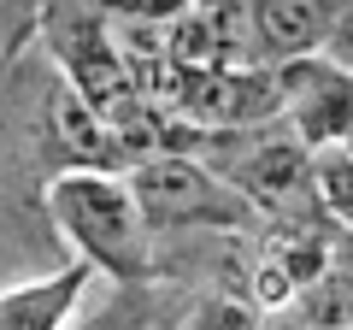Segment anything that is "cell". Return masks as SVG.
I'll use <instances>...</instances> for the list:
<instances>
[{
  "instance_id": "cell-1",
  "label": "cell",
  "mask_w": 353,
  "mask_h": 330,
  "mask_svg": "<svg viewBox=\"0 0 353 330\" xmlns=\"http://www.w3.org/2000/svg\"><path fill=\"white\" fill-rule=\"evenodd\" d=\"M41 206L94 278L136 283L153 271V224L124 171H53Z\"/></svg>"
},
{
  "instance_id": "cell-2",
  "label": "cell",
  "mask_w": 353,
  "mask_h": 330,
  "mask_svg": "<svg viewBox=\"0 0 353 330\" xmlns=\"http://www.w3.org/2000/svg\"><path fill=\"white\" fill-rule=\"evenodd\" d=\"M230 153L224 159H206L253 213L265 218H324L318 206V183H312V148L294 136L289 124H259L241 130V136H224Z\"/></svg>"
},
{
  "instance_id": "cell-3",
  "label": "cell",
  "mask_w": 353,
  "mask_h": 330,
  "mask_svg": "<svg viewBox=\"0 0 353 330\" xmlns=\"http://www.w3.org/2000/svg\"><path fill=\"white\" fill-rule=\"evenodd\" d=\"M124 177L153 236L159 230H241L248 218H259L201 153H153V159H136Z\"/></svg>"
},
{
  "instance_id": "cell-4",
  "label": "cell",
  "mask_w": 353,
  "mask_h": 330,
  "mask_svg": "<svg viewBox=\"0 0 353 330\" xmlns=\"http://www.w3.org/2000/svg\"><path fill=\"white\" fill-rule=\"evenodd\" d=\"M176 118L201 136H241V130L283 118V83L277 65H224V71L183 77Z\"/></svg>"
},
{
  "instance_id": "cell-5",
  "label": "cell",
  "mask_w": 353,
  "mask_h": 330,
  "mask_svg": "<svg viewBox=\"0 0 353 330\" xmlns=\"http://www.w3.org/2000/svg\"><path fill=\"white\" fill-rule=\"evenodd\" d=\"M277 83H283V124L312 153L341 148V136L353 124V71H341L324 53H312V59L277 65Z\"/></svg>"
},
{
  "instance_id": "cell-6",
  "label": "cell",
  "mask_w": 353,
  "mask_h": 330,
  "mask_svg": "<svg viewBox=\"0 0 353 330\" xmlns=\"http://www.w3.org/2000/svg\"><path fill=\"white\" fill-rule=\"evenodd\" d=\"M347 6L353 0H248L259 59L265 65H289V59L324 53Z\"/></svg>"
},
{
  "instance_id": "cell-7",
  "label": "cell",
  "mask_w": 353,
  "mask_h": 330,
  "mask_svg": "<svg viewBox=\"0 0 353 330\" xmlns=\"http://www.w3.org/2000/svg\"><path fill=\"white\" fill-rule=\"evenodd\" d=\"M48 148H53V171H130V153L118 148V136L65 83L48 95Z\"/></svg>"
},
{
  "instance_id": "cell-8",
  "label": "cell",
  "mask_w": 353,
  "mask_h": 330,
  "mask_svg": "<svg viewBox=\"0 0 353 330\" xmlns=\"http://www.w3.org/2000/svg\"><path fill=\"white\" fill-rule=\"evenodd\" d=\"M88 289H94V271L83 260L48 271V278L12 283V289H0V330H71Z\"/></svg>"
},
{
  "instance_id": "cell-9",
  "label": "cell",
  "mask_w": 353,
  "mask_h": 330,
  "mask_svg": "<svg viewBox=\"0 0 353 330\" xmlns=\"http://www.w3.org/2000/svg\"><path fill=\"white\" fill-rule=\"evenodd\" d=\"M294 313L312 330H353V242L347 236L336 242L330 266L294 295Z\"/></svg>"
},
{
  "instance_id": "cell-10",
  "label": "cell",
  "mask_w": 353,
  "mask_h": 330,
  "mask_svg": "<svg viewBox=\"0 0 353 330\" xmlns=\"http://www.w3.org/2000/svg\"><path fill=\"white\" fill-rule=\"evenodd\" d=\"M312 183H318V206H324L330 230L353 242V153L341 148L312 153Z\"/></svg>"
},
{
  "instance_id": "cell-11",
  "label": "cell",
  "mask_w": 353,
  "mask_h": 330,
  "mask_svg": "<svg viewBox=\"0 0 353 330\" xmlns=\"http://www.w3.org/2000/svg\"><path fill=\"white\" fill-rule=\"evenodd\" d=\"M94 12L106 24H153L165 30L176 12H189V0H94Z\"/></svg>"
},
{
  "instance_id": "cell-12",
  "label": "cell",
  "mask_w": 353,
  "mask_h": 330,
  "mask_svg": "<svg viewBox=\"0 0 353 330\" xmlns=\"http://www.w3.org/2000/svg\"><path fill=\"white\" fill-rule=\"evenodd\" d=\"M259 318L265 313L253 301H206V307H194L176 330H259Z\"/></svg>"
},
{
  "instance_id": "cell-13",
  "label": "cell",
  "mask_w": 353,
  "mask_h": 330,
  "mask_svg": "<svg viewBox=\"0 0 353 330\" xmlns=\"http://www.w3.org/2000/svg\"><path fill=\"white\" fill-rule=\"evenodd\" d=\"M324 59H330V65H341V71H353V6L341 12L336 36H330V48H324Z\"/></svg>"
},
{
  "instance_id": "cell-14",
  "label": "cell",
  "mask_w": 353,
  "mask_h": 330,
  "mask_svg": "<svg viewBox=\"0 0 353 330\" xmlns=\"http://www.w3.org/2000/svg\"><path fill=\"white\" fill-rule=\"evenodd\" d=\"M259 330H312V324H306V318L294 313V307H283V313H271V318H259Z\"/></svg>"
}]
</instances>
